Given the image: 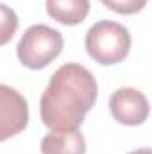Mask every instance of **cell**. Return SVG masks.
<instances>
[{
  "instance_id": "obj_1",
  "label": "cell",
  "mask_w": 152,
  "mask_h": 154,
  "mask_svg": "<svg viewBox=\"0 0 152 154\" xmlns=\"http://www.w3.org/2000/svg\"><path fill=\"white\" fill-rule=\"evenodd\" d=\"M95 75L81 63H65L50 77L41 99L39 116L50 129H79L97 100Z\"/></svg>"
},
{
  "instance_id": "obj_2",
  "label": "cell",
  "mask_w": 152,
  "mask_h": 154,
  "mask_svg": "<svg viewBox=\"0 0 152 154\" xmlns=\"http://www.w3.org/2000/svg\"><path fill=\"white\" fill-rule=\"evenodd\" d=\"M84 45L90 57L99 65H116L131 50V32L118 22L100 20L88 29Z\"/></svg>"
},
{
  "instance_id": "obj_3",
  "label": "cell",
  "mask_w": 152,
  "mask_h": 154,
  "mask_svg": "<svg viewBox=\"0 0 152 154\" xmlns=\"http://www.w3.org/2000/svg\"><path fill=\"white\" fill-rule=\"evenodd\" d=\"M63 50V36L57 29L45 23L31 25L16 45L20 63L31 70H41L50 65Z\"/></svg>"
},
{
  "instance_id": "obj_4",
  "label": "cell",
  "mask_w": 152,
  "mask_h": 154,
  "mask_svg": "<svg viewBox=\"0 0 152 154\" xmlns=\"http://www.w3.org/2000/svg\"><path fill=\"white\" fill-rule=\"evenodd\" d=\"M29 124L27 99L14 88L0 84V142L22 133Z\"/></svg>"
},
{
  "instance_id": "obj_5",
  "label": "cell",
  "mask_w": 152,
  "mask_h": 154,
  "mask_svg": "<svg viewBox=\"0 0 152 154\" xmlns=\"http://www.w3.org/2000/svg\"><path fill=\"white\" fill-rule=\"evenodd\" d=\"M109 111L118 124L141 125L149 116V99L136 88H118L109 97Z\"/></svg>"
},
{
  "instance_id": "obj_6",
  "label": "cell",
  "mask_w": 152,
  "mask_h": 154,
  "mask_svg": "<svg viewBox=\"0 0 152 154\" xmlns=\"http://www.w3.org/2000/svg\"><path fill=\"white\" fill-rule=\"evenodd\" d=\"M41 154H84L86 140L79 129H56L43 136Z\"/></svg>"
},
{
  "instance_id": "obj_7",
  "label": "cell",
  "mask_w": 152,
  "mask_h": 154,
  "mask_svg": "<svg viewBox=\"0 0 152 154\" xmlns=\"http://www.w3.org/2000/svg\"><path fill=\"white\" fill-rule=\"evenodd\" d=\"M45 7L52 20L63 25H77L88 16L90 0H45Z\"/></svg>"
},
{
  "instance_id": "obj_8",
  "label": "cell",
  "mask_w": 152,
  "mask_h": 154,
  "mask_svg": "<svg viewBox=\"0 0 152 154\" xmlns=\"http://www.w3.org/2000/svg\"><path fill=\"white\" fill-rule=\"evenodd\" d=\"M18 29V16L14 9L0 2V47L9 43Z\"/></svg>"
},
{
  "instance_id": "obj_9",
  "label": "cell",
  "mask_w": 152,
  "mask_h": 154,
  "mask_svg": "<svg viewBox=\"0 0 152 154\" xmlns=\"http://www.w3.org/2000/svg\"><path fill=\"white\" fill-rule=\"evenodd\" d=\"M100 2L118 14H136L147 5V0H100Z\"/></svg>"
},
{
  "instance_id": "obj_10",
  "label": "cell",
  "mask_w": 152,
  "mask_h": 154,
  "mask_svg": "<svg viewBox=\"0 0 152 154\" xmlns=\"http://www.w3.org/2000/svg\"><path fill=\"white\" fill-rule=\"evenodd\" d=\"M127 154H150V149L149 147H141V149H136V151H131Z\"/></svg>"
}]
</instances>
